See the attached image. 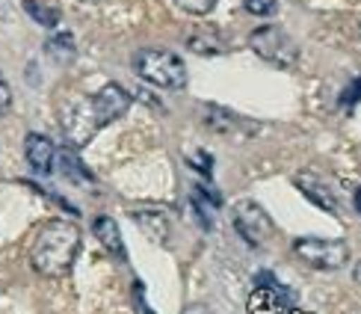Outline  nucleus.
Instances as JSON below:
<instances>
[{"label":"nucleus","mask_w":361,"mask_h":314,"mask_svg":"<svg viewBox=\"0 0 361 314\" xmlns=\"http://www.w3.org/2000/svg\"><path fill=\"white\" fill-rule=\"evenodd\" d=\"M78 252H80V229L71 219H51L39 229L33 246H30V264H33L36 273L59 279L74 267Z\"/></svg>","instance_id":"obj_1"},{"label":"nucleus","mask_w":361,"mask_h":314,"mask_svg":"<svg viewBox=\"0 0 361 314\" xmlns=\"http://www.w3.org/2000/svg\"><path fill=\"white\" fill-rule=\"evenodd\" d=\"M133 71L140 74L145 83L157 89H184L187 86V66L184 59L172 51L163 48H142L133 56Z\"/></svg>","instance_id":"obj_2"},{"label":"nucleus","mask_w":361,"mask_h":314,"mask_svg":"<svg viewBox=\"0 0 361 314\" xmlns=\"http://www.w3.org/2000/svg\"><path fill=\"white\" fill-rule=\"evenodd\" d=\"M249 48L258 54L264 63L276 66V68H293L299 63V44L276 24H264L258 30H252Z\"/></svg>","instance_id":"obj_3"},{"label":"nucleus","mask_w":361,"mask_h":314,"mask_svg":"<svg viewBox=\"0 0 361 314\" xmlns=\"http://www.w3.org/2000/svg\"><path fill=\"white\" fill-rule=\"evenodd\" d=\"M293 255L314 267V270H341L350 261V246L347 241H335V237H296L293 241Z\"/></svg>","instance_id":"obj_4"},{"label":"nucleus","mask_w":361,"mask_h":314,"mask_svg":"<svg viewBox=\"0 0 361 314\" xmlns=\"http://www.w3.org/2000/svg\"><path fill=\"white\" fill-rule=\"evenodd\" d=\"M231 222H234V231L243 237L252 249H261L269 237L276 234L273 217H269L264 207L258 202H252V199H240L231 207Z\"/></svg>","instance_id":"obj_5"},{"label":"nucleus","mask_w":361,"mask_h":314,"mask_svg":"<svg viewBox=\"0 0 361 314\" xmlns=\"http://www.w3.org/2000/svg\"><path fill=\"white\" fill-rule=\"evenodd\" d=\"M63 131L71 145H86L89 140L95 137V133L101 131L98 128V119H95V110H92V101L89 98H78L71 101L68 107L63 110Z\"/></svg>","instance_id":"obj_6"},{"label":"nucleus","mask_w":361,"mask_h":314,"mask_svg":"<svg viewBox=\"0 0 361 314\" xmlns=\"http://www.w3.org/2000/svg\"><path fill=\"white\" fill-rule=\"evenodd\" d=\"M89 101H92L98 128L113 125L116 119H122V116L130 110V95H128L118 83H104L95 95H89Z\"/></svg>","instance_id":"obj_7"},{"label":"nucleus","mask_w":361,"mask_h":314,"mask_svg":"<svg viewBox=\"0 0 361 314\" xmlns=\"http://www.w3.org/2000/svg\"><path fill=\"white\" fill-rule=\"evenodd\" d=\"M293 187L302 193V196H305L311 205L323 207L326 214H341V202H338V196H335V190L329 187L314 169L296 172V175H293Z\"/></svg>","instance_id":"obj_8"},{"label":"nucleus","mask_w":361,"mask_h":314,"mask_svg":"<svg viewBox=\"0 0 361 314\" xmlns=\"http://www.w3.org/2000/svg\"><path fill=\"white\" fill-rule=\"evenodd\" d=\"M24 155H27V163L33 167V172L39 175H51L54 172V160H56V148L48 137L42 133H30L24 140Z\"/></svg>","instance_id":"obj_9"},{"label":"nucleus","mask_w":361,"mask_h":314,"mask_svg":"<svg viewBox=\"0 0 361 314\" xmlns=\"http://www.w3.org/2000/svg\"><path fill=\"white\" fill-rule=\"evenodd\" d=\"M204 125L216 133H255L258 125L249 122V119H240L237 113L225 110V107H204Z\"/></svg>","instance_id":"obj_10"},{"label":"nucleus","mask_w":361,"mask_h":314,"mask_svg":"<svg viewBox=\"0 0 361 314\" xmlns=\"http://www.w3.org/2000/svg\"><path fill=\"white\" fill-rule=\"evenodd\" d=\"M130 217L142 229V234H148L154 243L163 246L169 241V217H166V211H160V207H137Z\"/></svg>","instance_id":"obj_11"},{"label":"nucleus","mask_w":361,"mask_h":314,"mask_svg":"<svg viewBox=\"0 0 361 314\" xmlns=\"http://www.w3.org/2000/svg\"><path fill=\"white\" fill-rule=\"evenodd\" d=\"M190 202H192V211H195V217H199V226L210 231V229H214V217H216V211L222 207V196H219V193H214V190L192 187V196H190Z\"/></svg>","instance_id":"obj_12"},{"label":"nucleus","mask_w":361,"mask_h":314,"mask_svg":"<svg viewBox=\"0 0 361 314\" xmlns=\"http://www.w3.org/2000/svg\"><path fill=\"white\" fill-rule=\"evenodd\" d=\"M92 231H95V237L101 241V246L107 249L110 255H116L118 261H125V243H122V231H118V226H116V219H113V217H107V214L95 217V222H92Z\"/></svg>","instance_id":"obj_13"},{"label":"nucleus","mask_w":361,"mask_h":314,"mask_svg":"<svg viewBox=\"0 0 361 314\" xmlns=\"http://www.w3.org/2000/svg\"><path fill=\"white\" fill-rule=\"evenodd\" d=\"M187 48L199 56H219L225 54V42L216 27H199L187 36Z\"/></svg>","instance_id":"obj_14"},{"label":"nucleus","mask_w":361,"mask_h":314,"mask_svg":"<svg viewBox=\"0 0 361 314\" xmlns=\"http://www.w3.org/2000/svg\"><path fill=\"white\" fill-rule=\"evenodd\" d=\"M249 314H288V306L273 291L255 288V294L249 296Z\"/></svg>","instance_id":"obj_15"},{"label":"nucleus","mask_w":361,"mask_h":314,"mask_svg":"<svg viewBox=\"0 0 361 314\" xmlns=\"http://www.w3.org/2000/svg\"><path fill=\"white\" fill-rule=\"evenodd\" d=\"M59 167H63V175L68 178V181H74V184H92L95 178H92V172H89L83 163H80V157L71 152V148H66V152H59Z\"/></svg>","instance_id":"obj_16"},{"label":"nucleus","mask_w":361,"mask_h":314,"mask_svg":"<svg viewBox=\"0 0 361 314\" xmlns=\"http://www.w3.org/2000/svg\"><path fill=\"white\" fill-rule=\"evenodd\" d=\"M44 51H48L56 59V63H68V59L74 56V39H71V33L51 36L48 42H44Z\"/></svg>","instance_id":"obj_17"},{"label":"nucleus","mask_w":361,"mask_h":314,"mask_svg":"<svg viewBox=\"0 0 361 314\" xmlns=\"http://www.w3.org/2000/svg\"><path fill=\"white\" fill-rule=\"evenodd\" d=\"M24 9L33 15V21L42 24V27H56L59 24V12L54 6H44L39 0H24Z\"/></svg>","instance_id":"obj_18"},{"label":"nucleus","mask_w":361,"mask_h":314,"mask_svg":"<svg viewBox=\"0 0 361 314\" xmlns=\"http://www.w3.org/2000/svg\"><path fill=\"white\" fill-rule=\"evenodd\" d=\"M243 6L249 15H258V18H267V15H276L279 0H243Z\"/></svg>","instance_id":"obj_19"},{"label":"nucleus","mask_w":361,"mask_h":314,"mask_svg":"<svg viewBox=\"0 0 361 314\" xmlns=\"http://www.w3.org/2000/svg\"><path fill=\"white\" fill-rule=\"evenodd\" d=\"M175 4L184 12H190V15H207L210 9L216 6V0H175Z\"/></svg>","instance_id":"obj_20"},{"label":"nucleus","mask_w":361,"mask_h":314,"mask_svg":"<svg viewBox=\"0 0 361 314\" xmlns=\"http://www.w3.org/2000/svg\"><path fill=\"white\" fill-rule=\"evenodd\" d=\"M358 101H361V78H355V80L341 92V104H343V107H355Z\"/></svg>","instance_id":"obj_21"},{"label":"nucleus","mask_w":361,"mask_h":314,"mask_svg":"<svg viewBox=\"0 0 361 314\" xmlns=\"http://www.w3.org/2000/svg\"><path fill=\"white\" fill-rule=\"evenodd\" d=\"M9 107H12V89H9L4 74H0V116H6Z\"/></svg>","instance_id":"obj_22"},{"label":"nucleus","mask_w":361,"mask_h":314,"mask_svg":"<svg viewBox=\"0 0 361 314\" xmlns=\"http://www.w3.org/2000/svg\"><path fill=\"white\" fill-rule=\"evenodd\" d=\"M187 163H190V167H199L202 169V175H207L210 178V167H214V160H210V155H204V152H199V155H190L187 157Z\"/></svg>","instance_id":"obj_23"},{"label":"nucleus","mask_w":361,"mask_h":314,"mask_svg":"<svg viewBox=\"0 0 361 314\" xmlns=\"http://www.w3.org/2000/svg\"><path fill=\"white\" fill-rule=\"evenodd\" d=\"M133 303H137V311H140V314H154L152 308L145 306V296H142V282H133Z\"/></svg>","instance_id":"obj_24"},{"label":"nucleus","mask_w":361,"mask_h":314,"mask_svg":"<svg viewBox=\"0 0 361 314\" xmlns=\"http://www.w3.org/2000/svg\"><path fill=\"white\" fill-rule=\"evenodd\" d=\"M180 314H210V308H207V306H202V303H192V306H187Z\"/></svg>","instance_id":"obj_25"},{"label":"nucleus","mask_w":361,"mask_h":314,"mask_svg":"<svg viewBox=\"0 0 361 314\" xmlns=\"http://www.w3.org/2000/svg\"><path fill=\"white\" fill-rule=\"evenodd\" d=\"M353 279H355V285H361V261L353 267Z\"/></svg>","instance_id":"obj_26"},{"label":"nucleus","mask_w":361,"mask_h":314,"mask_svg":"<svg viewBox=\"0 0 361 314\" xmlns=\"http://www.w3.org/2000/svg\"><path fill=\"white\" fill-rule=\"evenodd\" d=\"M353 202H355V211L361 214V190H355V196H353Z\"/></svg>","instance_id":"obj_27"},{"label":"nucleus","mask_w":361,"mask_h":314,"mask_svg":"<svg viewBox=\"0 0 361 314\" xmlns=\"http://www.w3.org/2000/svg\"><path fill=\"white\" fill-rule=\"evenodd\" d=\"M358 36H361V27H358Z\"/></svg>","instance_id":"obj_28"},{"label":"nucleus","mask_w":361,"mask_h":314,"mask_svg":"<svg viewBox=\"0 0 361 314\" xmlns=\"http://www.w3.org/2000/svg\"><path fill=\"white\" fill-rule=\"evenodd\" d=\"M89 4H95V0H89Z\"/></svg>","instance_id":"obj_29"}]
</instances>
